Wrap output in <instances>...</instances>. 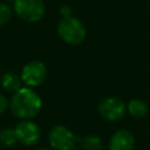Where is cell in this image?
Instances as JSON below:
<instances>
[{
    "mask_svg": "<svg viewBox=\"0 0 150 150\" xmlns=\"http://www.w3.org/2000/svg\"><path fill=\"white\" fill-rule=\"evenodd\" d=\"M42 108L40 95L29 87H22L15 91L9 101L12 114L20 120H32Z\"/></svg>",
    "mask_w": 150,
    "mask_h": 150,
    "instance_id": "obj_1",
    "label": "cell"
},
{
    "mask_svg": "<svg viewBox=\"0 0 150 150\" xmlns=\"http://www.w3.org/2000/svg\"><path fill=\"white\" fill-rule=\"evenodd\" d=\"M56 30L63 42L74 46L82 43L87 35L83 22L74 15L62 16L57 23Z\"/></svg>",
    "mask_w": 150,
    "mask_h": 150,
    "instance_id": "obj_2",
    "label": "cell"
},
{
    "mask_svg": "<svg viewBox=\"0 0 150 150\" xmlns=\"http://www.w3.org/2000/svg\"><path fill=\"white\" fill-rule=\"evenodd\" d=\"M13 11L21 20L34 23L43 19L46 6L43 0H15L13 2Z\"/></svg>",
    "mask_w": 150,
    "mask_h": 150,
    "instance_id": "obj_3",
    "label": "cell"
},
{
    "mask_svg": "<svg viewBox=\"0 0 150 150\" xmlns=\"http://www.w3.org/2000/svg\"><path fill=\"white\" fill-rule=\"evenodd\" d=\"M100 116L108 122H117L122 120L127 112V104L118 96H107L98 103Z\"/></svg>",
    "mask_w": 150,
    "mask_h": 150,
    "instance_id": "obj_4",
    "label": "cell"
},
{
    "mask_svg": "<svg viewBox=\"0 0 150 150\" xmlns=\"http://www.w3.org/2000/svg\"><path fill=\"white\" fill-rule=\"evenodd\" d=\"M48 142L54 150H69L76 145L77 137L69 128L57 124L49 130Z\"/></svg>",
    "mask_w": 150,
    "mask_h": 150,
    "instance_id": "obj_5",
    "label": "cell"
},
{
    "mask_svg": "<svg viewBox=\"0 0 150 150\" xmlns=\"http://www.w3.org/2000/svg\"><path fill=\"white\" fill-rule=\"evenodd\" d=\"M48 76L47 67L41 61H30L26 63L21 70V81L26 87L35 88L41 86Z\"/></svg>",
    "mask_w": 150,
    "mask_h": 150,
    "instance_id": "obj_6",
    "label": "cell"
},
{
    "mask_svg": "<svg viewBox=\"0 0 150 150\" xmlns=\"http://www.w3.org/2000/svg\"><path fill=\"white\" fill-rule=\"evenodd\" d=\"M14 130L18 141L26 146H33L41 139V129L32 120H21Z\"/></svg>",
    "mask_w": 150,
    "mask_h": 150,
    "instance_id": "obj_7",
    "label": "cell"
},
{
    "mask_svg": "<svg viewBox=\"0 0 150 150\" xmlns=\"http://www.w3.org/2000/svg\"><path fill=\"white\" fill-rule=\"evenodd\" d=\"M135 145V137L131 131L120 129L115 131L109 139V150H132Z\"/></svg>",
    "mask_w": 150,
    "mask_h": 150,
    "instance_id": "obj_8",
    "label": "cell"
},
{
    "mask_svg": "<svg viewBox=\"0 0 150 150\" xmlns=\"http://www.w3.org/2000/svg\"><path fill=\"white\" fill-rule=\"evenodd\" d=\"M0 83H1V87L4 90H6L8 93H13V94L15 91H18L20 88H22L21 87V84H22L21 77L12 70H7L1 75Z\"/></svg>",
    "mask_w": 150,
    "mask_h": 150,
    "instance_id": "obj_9",
    "label": "cell"
},
{
    "mask_svg": "<svg viewBox=\"0 0 150 150\" xmlns=\"http://www.w3.org/2000/svg\"><path fill=\"white\" fill-rule=\"evenodd\" d=\"M127 111L134 118H143L148 115L149 107L145 101L141 98H132L127 103Z\"/></svg>",
    "mask_w": 150,
    "mask_h": 150,
    "instance_id": "obj_10",
    "label": "cell"
},
{
    "mask_svg": "<svg viewBox=\"0 0 150 150\" xmlns=\"http://www.w3.org/2000/svg\"><path fill=\"white\" fill-rule=\"evenodd\" d=\"M77 143L81 150H102L103 142L97 135H86L77 137Z\"/></svg>",
    "mask_w": 150,
    "mask_h": 150,
    "instance_id": "obj_11",
    "label": "cell"
},
{
    "mask_svg": "<svg viewBox=\"0 0 150 150\" xmlns=\"http://www.w3.org/2000/svg\"><path fill=\"white\" fill-rule=\"evenodd\" d=\"M18 142L15 130L12 128H5L0 131V143L5 146H13Z\"/></svg>",
    "mask_w": 150,
    "mask_h": 150,
    "instance_id": "obj_12",
    "label": "cell"
},
{
    "mask_svg": "<svg viewBox=\"0 0 150 150\" xmlns=\"http://www.w3.org/2000/svg\"><path fill=\"white\" fill-rule=\"evenodd\" d=\"M12 14H13L12 7L6 2H0V27L6 25L11 20Z\"/></svg>",
    "mask_w": 150,
    "mask_h": 150,
    "instance_id": "obj_13",
    "label": "cell"
},
{
    "mask_svg": "<svg viewBox=\"0 0 150 150\" xmlns=\"http://www.w3.org/2000/svg\"><path fill=\"white\" fill-rule=\"evenodd\" d=\"M8 107H9V102H8L7 97L0 93V115L4 114Z\"/></svg>",
    "mask_w": 150,
    "mask_h": 150,
    "instance_id": "obj_14",
    "label": "cell"
},
{
    "mask_svg": "<svg viewBox=\"0 0 150 150\" xmlns=\"http://www.w3.org/2000/svg\"><path fill=\"white\" fill-rule=\"evenodd\" d=\"M60 14H61V18L62 16H69V15H73L71 14V8L69 6H62L60 8Z\"/></svg>",
    "mask_w": 150,
    "mask_h": 150,
    "instance_id": "obj_15",
    "label": "cell"
},
{
    "mask_svg": "<svg viewBox=\"0 0 150 150\" xmlns=\"http://www.w3.org/2000/svg\"><path fill=\"white\" fill-rule=\"evenodd\" d=\"M36 150H54L52 148H40V149H36Z\"/></svg>",
    "mask_w": 150,
    "mask_h": 150,
    "instance_id": "obj_16",
    "label": "cell"
},
{
    "mask_svg": "<svg viewBox=\"0 0 150 150\" xmlns=\"http://www.w3.org/2000/svg\"><path fill=\"white\" fill-rule=\"evenodd\" d=\"M69 150H81V149H77V148L74 146V148H71V149H69Z\"/></svg>",
    "mask_w": 150,
    "mask_h": 150,
    "instance_id": "obj_17",
    "label": "cell"
},
{
    "mask_svg": "<svg viewBox=\"0 0 150 150\" xmlns=\"http://www.w3.org/2000/svg\"><path fill=\"white\" fill-rule=\"evenodd\" d=\"M5 1H7V2H14L15 0H5Z\"/></svg>",
    "mask_w": 150,
    "mask_h": 150,
    "instance_id": "obj_18",
    "label": "cell"
}]
</instances>
